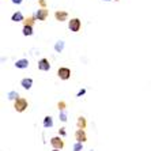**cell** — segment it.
I'll return each mask as SVG.
<instances>
[{"instance_id": "cell-18", "label": "cell", "mask_w": 151, "mask_h": 151, "mask_svg": "<svg viewBox=\"0 0 151 151\" xmlns=\"http://www.w3.org/2000/svg\"><path fill=\"white\" fill-rule=\"evenodd\" d=\"M8 95H10V98H11V99L18 98V93H10V94H8Z\"/></svg>"}, {"instance_id": "cell-24", "label": "cell", "mask_w": 151, "mask_h": 151, "mask_svg": "<svg viewBox=\"0 0 151 151\" xmlns=\"http://www.w3.org/2000/svg\"><path fill=\"white\" fill-rule=\"evenodd\" d=\"M105 1H109V0H105Z\"/></svg>"}, {"instance_id": "cell-23", "label": "cell", "mask_w": 151, "mask_h": 151, "mask_svg": "<svg viewBox=\"0 0 151 151\" xmlns=\"http://www.w3.org/2000/svg\"><path fill=\"white\" fill-rule=\"evenodd\" d=\"M53 151H59V150H56V148H55V150H53Z\"/></svg>"}, {"instance_id": "cell-13", "label": "cell", "mask_w": 151, "mask_h": 151, "mask_svg": "<svg viewBox=\"0 0 151 151\" xmlns=\"http://www.w3.org/2000/svg\"><path fill=\"white\" fill-rule=\"evenodd\" d=\"M23 34L25 35H32L33 34L32 26H23Z\"/></svg>"}, {"instance_id": "cell-10", "label": "cell", "mask_w": 151, "mask_h": 151, "mask_svg": "<svg viewBox=\"0 0 151 151\" xmlns=\"http://www.w3.org/2000/svg\"><path fill=\"white\" fill-rule=\"evenodd\" d=\"M21 84H22V87H23V88H27V90H29V88L32 87L33 81L30 79V78H29V79H23V81L21 82Z\"/></svg>"}, {"instance_id": "cell-15", "label": "cell", "mask_w": 151, "mask_h": 151, "mask_svg": "<svg viewBox=\"0 0 151 151\" xmlns=\"http://www.w3.org/2000/svg\"><path fill=\"white\" fill-rule=\"evenodd\" d=\"M63 48H64V42L63 41H59L56 45H55V49H56L57 52H61V50H63Z\"/></svg>"}, {"instance_id": "cell-14", "label": "cell", "mask_w": 151, "mask_h": 151, "mask_svg": "<svg viewBox=\"0 0 151 151\" xmlns=\"http://www.w3.org/2000/svg\"><path fill=\"white\" fill-rule=\"evenodd\" d=\"M44 125L48 128V127H52L53 125V121H52V117L50 116H46L45 117V121H44Z\"/></svg>"}, {"instance_id": "cell-17", "label": "cell", "mask_w": 151, "mask_h": 151, "mask_svg": "<svg viewBox=\"0 0 151 151\" xmlns=\"http://www.w3.org/2000/svg\"><path fill=\"white\" fill-rule=\"evenodd\" d=\"M74 150H75V151H81V150H82V143H76V144H75Z\"/></svg>"}, {"instance_id": "cell-1", "label": "cell", "mask_w": 151, "mask_h": 151, "mask_svg": "<svg viewBox=\"0 0 151 151\" xmlns=\"http://www.w3.org/2000/svg\"><path fill=\"white\" fill-rule=\"evenodd\" d=\"M15 110L17 112H23L27 108V101L25 98H17L15 99Z\"/></svg>"}, {"instance_id": "cell-21", "label": "cell", "mask_w": 151, "mask_h": 151, "mask_svg": "<svg viewBox=\"0 0 151 151\" xmlns=\"http://www.w3.org/2000/svg\"><path fill=\"white\" fill-rule=\"evenodd\" d=\"M40 4H41L42 8H44V6H45V0H40Z\"/></svg>"}, {"instance_id": "cell-11", "label": "cell", "mask_w": 151, "mask_h": 151, "mask_svg": "<svg viewBox=\"0 0 151 151\" xmlns=\"http://www.w3.org/2000/svg\"><path fill=\"white\" fill-rule=\"evenodd\" d=\"M14 22H21V21H23V15H22V12H15L14 15H12V18H11Z\"/></svg>"}, {"instance_id": "cell-2", "label": "cell", "mask_w": 151, "mask_h": 151, "mask_svg": "<svg viewBox=\"0 0 151 151\" xmlns=\"http://www.w3.org/2000/svg\"><path fill=\"white\" fill-rule=\"evenodd\" d=\"M68 27H70L71 32H79L81 30V21L78 19V18H74V19H71L70 22H68Z\"/></svg>"}, {"instance_id": "cell-5", "label": "cell", "mask_w": 151, "mask_h": 151, "mask_svg": "<svg viewBox=\"0 0 151 151\" xmlns=\"http://www.w3.org/2000/svg\"><path fill=\"white\" fill-rule=\"evenodd\" d=\"M38 68L41 71H49V68H50V64H49V61L46 59H41L38 61Z\"/></svg>"}, {"instance_id": "cell-22", "label": "cell", "mask_w": 151, "mask_h": 151, "mask_svg": "<svg viewBox=\"0 0 151 151\" xmlns=\"http://www.w3.org/2000/svg\"><path fill=\"white\" fill-rule=\"evenodd\" d=\"M61 120H63V121H65V120H67V119H65V114H64V113L61 114Z\"/></svg>"}, {"instance_id": "cell-19", "label": "cell", "mask_w": 151, "mask_h": 151, "mask_svg": "<svg viewBox=\"0 0 151 151\" xmlns=\"http://www.w3.org/2000/svg\"><path fill=\"white\" fill-rule=\"evenodd\" d=\"M12 3H14V4H21L22 0H12Z\"/></svg>"}, {"instance_id": "cell-3", "label": "cell", "mask_w": 151, "mask_h": 151, "mask_svg": "<svg viewBox=\"0 0 151 151\" xmlns=\"http://www.w3.org/2000/svg\"><path fill=\"white\" fill-rule=\"evenodd\" d=\"M57 75H59L60 79L67 81V79H70V76H71V71H70V68H65V67L59 68V71H57Z\"/></svg>"}, {"instance_id": "cell-7", "label": "cell", "mask_w": 151, "mask_h": 151, "mask_svg": "<svg viewBox=\"0 0 151 151\" xmlns=\"http://www.w3.org/2000/svg\"><path fill=\"white\" fill-rule=\"evenodd\" d=\"M75 137H76L78 143H83V142H86V134H84L83 129H78L76 134H75Z\"/></svg>"}, {"instance_id": "cell-16", "label": "cell", "mask_w": 151, "mask_h": 151, "mask_svg": "<svg viewBox=\"0 0 151 151\" xmlns=\"http://www.w3.org/2000/svg\"><path fill=\"white\" fill-rule=\"evenodd\" d=\"M33 21H34V18H27V19L25 21V26H32Z\"/></svg>"}, {"instance_id": "cell-4", "label": "cell", "mask_w": 151, "mask_h": 151, "mask_svg": "<svg viewBox=\"0 0 151 151\" xmlns=\"http://www.w3.org/2000/svg\"><path fill=\"white\" fill-rule=\"evenodd\" d=\"M50 144H52V146L56 148V150H60V148L64 147V142L61 140V137H57V136L50 139Z\"/></svg>"}, {"instance_id": "cell-6", "label": "cell", "mask_w": 151, "mask_h": 151, "mask_svg": "<svg viewBox=\"0 0 151 151\" xmlns=\"http://www.w3.org/2000/svg\"><path fill=\"white\" fill-rule=\"evenodd\" d=\"M46 17H48V10H45V8H41V10H38L35 12V18L38 21H45Z\"/></svg>"}, {"instance_id": "cell-8", "label": "cell", "mask_w": 151, "mask_h": 151, "mask_svg": "<svg viewBox=\"0 0 151 151\" xmlns=\"http://www.w3.org/2000/svg\"><path fill=\"white\" fill-rule=\"evenodd\" d=\"M55 17H56V19H57V21L63 22V21H67L68 14H67V12H65V11H57L56 14H55Z\"/></svg>"}, {"instance_id": "cell-9", "label": "cell", "mask_w": 151, "mask_h": 151, "mask_svg": "<svg viewBox=\"0 0 151 151\" xmlns=\"http://www.w3.org/2000/svg\"><path fill=\"white\" fill-rule=\"evenodd\" d=\"M15 67H17V68H27L29 67V60L27 59L18 60L17 63H15Z\"/></svg>"}, {"instance_id": "cell-12", "label": "cell", "mask_w": 151, "mask_h": 151, "mask_svg": "<svg viewBox=\"0 0 151 151\" xmlns=\"http://www.w3.org/2000/svg\"><path fill=\"white\" fill-rule=\"evenodd\" d=\"M78 128L79 129H84L86 128V119L84 117H79V120H78Z\"/></svg>"}, {"instance_id": "cell-20", "label": "cell", "mask_w": 151, "mask_h": 151, "mask_svg": "<svg viewBox=\"0 0 151 151\" xmlns=\"http://www.w3.org/2000/svg\"><path fill=\"white\" fill-rule=\"evenodd\" d=\"M64 106H65V105H64V102H61V104H59V108H60V109H64Z\"/></svg>"}]
</instances>
